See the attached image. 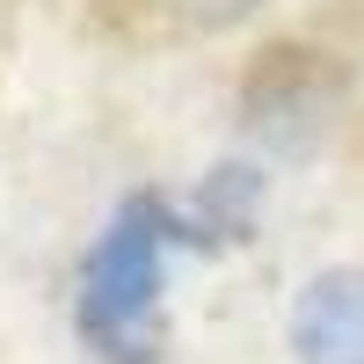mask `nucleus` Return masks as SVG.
<instances>
[{
  "mask_svg": "<svg viewBox=\"0 0 364 364\" xmlns=\"http://www.w3.org/2000/svg\"><path fill=\"white\" fill-rule=\"evenodd\" d=\"M291 364H364V262L314 269L291 299Z\"/></svg>",
  "mask_w": 364,
  "mask_h": 364,
  "instance_id": "nucleus-2",
  "label": "nucleus"
},
{
  "mask_svg": "<svg viewBox=\"0 0 364 364\" xmlns=\"http://www.w3.org/2000/svg\"><path fill=\"white\" fill-rule=\"evenodd\" d=\"M175 204L139 190L102 219V233L80 255V343L109 357V364H154L161 350V277H168V248H175Z\"/></svg>",
  "mask_w": 364,
  "mask_h": 364,
  "instance_id": "nucleus-1",
  "label": "nucleus"
}]
</instances>
